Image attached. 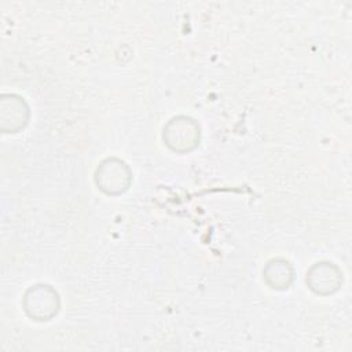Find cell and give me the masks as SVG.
Masks as SVG:
<instances>
[{"label": "cell", "instance_id": "cell-5", "mask_svg": "<svg viewBox=\"0 0 352 352\" xmlns=\"http://www.w3.org/2000/svg\"><path fill=\"white\" fill-rule=\"evenodd\" d=\"M11 106V113L7 117H1V129L8 122L7 132H16L23 128L29 120V107L25 100L16 95H4Z\"/></svg>", "mask_w": 352, "mask_h": 352}, {"label": "cell", "instance_id": "cell-6", "mask_svg": "<svg viewBox=\"0 0 352 352\" xmlns=\"http://www.w3.org/2000/svg\"><path fill=\"white\" fill-rule=\"evenodd\" d=\"M276 274V276H272L267 280L270 287L272 289H285L289 287L292 279H293V270L290 264L286 260H271L267 263V267L263 270V275H272Z\"/></svg>", "mask_w": 352, "mask_h": 352}, {"label": "cell", "instance_id": "cell-4", "mask_svg": "<svg viewBox=\"0 0 352 352\" xmlns=\"http://www.w3.org/2000/svg\"><path fill=\"white\" fill-rule=\"evenodd\" d=\"M341 280L342 274L333 263H316L307 271V285L318 294L336 292L340 287Z\"/></svg>", "mask_w": 352, "mask_h": 352}, {"label": "cell", "instance_id": "cell-3", "mask_svg": "<svg viewBox=\"0 0 352 352\" xmlns=\"http://www.w3.org/2000/svg\"><path fill=\"white\" fill-rule=\"evenodd\" d=\"M132 182L129 166L118 158H106L95 172V183L109 195H118L128 190Z\"/></svg>", "mask_w": 352, "mask_h": 352}, {"label": "cell", "instance_id": "cell-2", "mask_svg": "<svg viewBox=\"0 0 352 352\" xmlns=\"http://www.w3.org/2000/svg\"><path fill=\"white\" fill-rule=\"evenodd\" d=\"M23 309L34 320H51L59 311L58 292L50 285H34L23 296Z\"/></svg>", "mask_w": 352, "mask_h": 352}, {"label": "cell", "instance_id": "cell-1", "mask_svg": "<svg viewBox=\"0 0 352 352\" xmlns=\"http://www.w3.org/2000/svg\"><path fill=\"white\" fill-rule=\"evenodd\" d=\"M199 125L190 117L177 116L164 126V142L176 153H188L199 144Z\"/></svg>", "mask_w": 352, "mask_h": 352}]
</instances>
